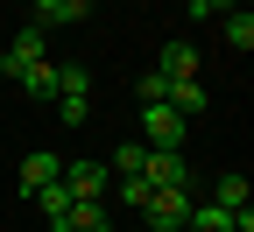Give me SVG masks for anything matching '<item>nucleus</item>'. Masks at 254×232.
Here are the masks:
<instances>
[{
  "mask_svg": "<svg viewBox=\"0 0 254 232\" xmlns=\"http://www.w3.org/2000/svg\"><path fill=\"white\" fill-rule=\"evenodd\" d=\"M134 92H141V106H155V98H170V78H163V71H141Z\"/></svg>",
  "mask_w": 254,
  "mask_h": 232,
  "instance_id": "obj_19",
  "label": "nucleus"
},
{
  "mask_svg": "<svg viewBox=\"0 0 254 232\" xmlns=\"http://www.w3.org/2000/svg\"><path fill=\"white\" fill-rule=\"evenodd\" d=\"M184 211H190V190H184V183H163V190H148V204H141L148 232H177V225H184Z\"/></svg>",
  "mask_w": 254,
  "mask_h": 232,
  "instance_id": "obj_1",
  "label": "nucleus"
},
{
  "mask_svg": "<svg viewBox=\"0 0 254 232\" xmlns=\"http://www.w3.org/2000/svg\"><path fill=\"white\" fill-rule=\"evenodd\" d=\"M28 204H36V211L50 218V232H64V211H71V190H64V183H50V190H36V197H28Z\"/></svg>",
  "mask_w": 254,
  "mask_h": 232,
  "instance_id": "obj_12",
  "label": "nucleus"
},
{
  "mask_svg": "<svg viewBox=\"0 0 254 232\" xmlns=\"http://www.w3.org/2000/svg\"><path fill=\"white\" fill-rule=\"evenodd\" d=\"M106 197H120L127 211H141V204H148V176H113V190H106Z\"/></svg>",
  "mask_w": 254,
  "mask_h": 232,
  "instance_id": "obj_16",
  "label": "nucleus"
},
{
  "mask_svg": "<svg viewBox=\"0 0 254 232\" xmlns=\"http://www.w3.org/2000/svg\"><path fill=\"white\" fill-rule=\"evenodd\" d=\"M0 78H7V56H0Z\"/></svg>",
  "mask_w": 254,
  "mask_h": 232,
  "instance_id": "obj_22",
  "label": "nucleus"
},
{
  "mask_svg": "<svg viewBox=\"0 0 254 232\" xmlns=\"http://www.w3.org/2000/svg\"><path fill=\"white\" fill-rule=\"evenodd\" d=\"M14 78H21L28 98H57V63H50V56H43V63H21Z\"/></svg>",
  "mask_w": 254,
  "mask_h": 232,
  "instance_id": "obj_11",
  "label": "nucleus"
},
{
  "mask_svg": "<svg viewBox=\"0 0 254 232\" xmlns=\"http://www.w3.org/2000/svg\"><path fill=\"white\" fill-rule=\"evenodd\" d=\"M57 183L71 190V197H92V204H106V190H113V169H106V162H71V169H64Z\"/></svg>",
  "mask_w": 254,
  "mask_h": 232,
  "instance_id": "obj_2",
  "label": "nucleus"
},
{
  "mask_svg": "<svg viewBox=\"0 0 254 232\" xmlns=\"http://www.w3.org/2000/svg\"><path fill=\"white\" fill-rule=\"evenodd\" d=\"M155 71H163L170 85H177V78H198V49H190V43H170L163 56H155Z\"/></svg>",
  "mask_w": 254,
  "mask_h": 232,
  "instance_id": "obj_9",
  "label": "nucleus"
},
{
  "mask_svg": "<svg viewBox=\"0 0 254 232\" xmlns=\"http://www.w3.org/2000/svg\"><path fill=\"white\" fill-rule=\"evenodd\" d=\"M141 141L148 148H184V120L155 98V106H141Z\"/></svg>",
  "mask_w": 254,
  "mask_h": 232,
  "instance_id": "obj_3",
  "label": "nucleus"
},
{
  "mask_svg": "<svg viewBox=\"0 0 254 232\" xmlns=\"http://www.w3.org/2000/svg\"><path fill=\"white\" fill-rule=\"evenodd\" d=\"M212 204L219 211H247V176L233 169V176H212Z\"/></svg>",
  "mask_w": 254,
  "mask_h": 232,
  "instance_id": "obj_13",
  "label": "nucleus"
},
{
  "mask_svg": "<svg viewBox=\"0 0 254 232\" xmlns=\"http://www.w3.org/2000/svg\"><path fill=\"white\" fill-rule=\"evenodd\" d=\"M64 232H113V211H106V204H92V197H71Z\"/></svg>",
  "mask_w": 254,
  "mask_h": 232,
  "instance_id": "obj_6",
  "label": "nucleus"
},
{
  "mask_svg": "<svg viewBox=\"0 0 254 232\" xmlns=\"http://www.w3.org/2000/svg\"><path fill=\"white\" fill-rule=\"evenodd\" d=\"M148 190H163V183H184V148H148Z\"/></svg>",
  "mask_w": 254,
  "mask_h": 232,
  "instance_id": "obj_8",
  "label": "nucleus"
},
{
  "mask_svg": "<svg viewBox=\"0 0 254 232\" xmlns=\"http://www.w3.org/2000/svg\"><path fill=\"white\" fill-rule=\"evenodd\" d=\"M21 63H43V28L28 21V28H14V49H7V78L21 71Z\"/></svg>",
  "mask_w": 254,
  "mask_h": 232,
  "instance_id": "obj_10",
  "label": "nucleus"
},
{
  "mask_svg": "<svg viewBox=\"0 0 254 232\" xmlns=\"http://www.w3.org/2000/svg\"><path fill=\"white\" fill-rule=\"evenodd\" d=\"M106 169H113V176H141V169H148V141H120Z\"/></svg>",
  "mask_w": 254,
  "mask_h": 232,
  "instance_id": "obj_14",
  "label": "nucleus"
},
{
  "mask_svg": "<svg viewBox=\"0 0 254 232\" xmlns=\"http://www.w3.org/2000/svg\"><path fill=\"white\" fill-rule=\"evenodd\" d=\"M163 106H170L177 120H198V113L212 106V98H205V85H198V78H177V85H170V98H163Z\"/></svg>",
  "mask_w": 254,
  "mask_h": 232,
  "instance_id": "obj_7",
  "label": "nucleus"
},
{
  "mask_svg": "<svg viewBox=\"0 0 254 232\" xmlns=\"http://www.w3.org/2000/svg\"><path fill=\"white\" fill-rule=\"evenodd\" d=\"M226 43H233V56H247L254 49V14L240 7V14H226Z\"/></svg>",
  "mask_w": 254,
  "mask_h": 232,
  "instance_id": "obj_17",
  "label": "nucleus"
},
{
  "mask_svg": "<svg viewBox=\"0 0 254 232\" xmlns=\"http://www.w3.org/2000/svg\"><path fill=\"white\" fill-rule=\"evenodd\" d=\"M184 14H205V0H184Z\"/></svg>",
  "mask_w": 254,
  "mask_h": 232,
  "instance_id": "obj_21",
  "label": "nucleus"
},
{
  "mask_svg": "<svg viewBox=\"0 0 254 232\" xmlns=\"http://www.w3.org/2000/svg\"><path fill=\"white\" fill-rule=\"evenodd\" d=\"M36 7V28H78L92 14V0H28Z\"/></svg>",
  "mask_w": 254,
  "mask_h": 232,
  "instance_id": "obj_5",
  "label": "nucleus"
},
{
  "mask_svg": "<svg viewBox=\"0 0 254 232\" xmlns=\"http://www.w3.org/2000/svg\"><path fill=\"white\" fill-rule=\"evenodd\" d=\"M226 7H240V0H205V14H226Z\"/></svg>",
  "mask_w": 254,
  "mask_h": 232,
  "instance_id": "obj_20",
  "label": "nucleus"
},
{
  "mask_svg": "<svg viewBox=\"0 0 254 232\" xmlns=\"http://www.w3.org/2000/svg\"><path fill=\"white\" fill-rule=\"evenodd\" d=\"M57 113L71 120V127H85V120H92V98H85V92H57Z\"/></svg>",
  "mask_w": 254,
  "mask_h": 232,
  "instance_id": "obj_18",
  "label": "nucleus"
},
{
  "mask_svg": "<svg viewBox=\"0 0 254 232\" xmlns=\"http://www.w3.org/2000/svg\"><path fill=\"white\" fill-rule=\"evenodd\" d=\"M57 176H64V162H57L50 148H36V155H28L21 169H14V190H21V197H36V190H50Z\"/></svg>",
  "mask_w": 254,
  "mask_h": 232,
  "instance_id": "obj_4",
  "label": "nucleus"
},
{
  "mask_svg": "<svg viewBox=\"0 0 254 232\" xmlns=\"http://www.w3.org/2000/svg\"><path fill=\"white\" fill-rule=\"evenodd\" d=\"M184 225H190V232H233V211H219V204H190Z\"/></svg>",
  "mask_w": 254,
  "mask_h": 232,
  "instance_id": "obj_15",
  "label": "nucleus"
}]
</instances>
